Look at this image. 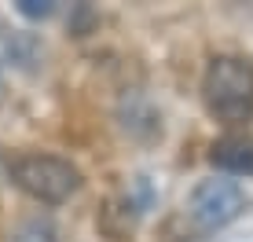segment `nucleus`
Masks as SVG:
<instances>
[{"instance_id": "obj_4", "label": "nucleus", "mask_w": 253, "mask_h": 242, "mask_svg": "<svg viewBox=\"0 0 253 242\" xmlns=\"http://www.w3.org/2000/svg\"><path fill=\"white\" fill-rule=\"evenodd\" d=\"M213 165L228 172H253V136H224L213 143Z\"/></svg>"}, {"instance_id": "obj_1", "label": "nucleus", "mask_w": 253, "mask_h": 242, "mask_svg": "<svg viewBox=\"0 0 253 242\" xmlns=\"http://www.w3.org/2000/svg\"><path fill=\"white\" fill-rule=\"evenodd\" d=\"M206 107L220 121H250L253 118V63L239 55H216L202 81Z\"/></svg>"}, {"instance_id": "obj_5", "label": "nucleus", "mask_w": 253, "mask_h": 242, "mask_svg": "<svg viewBox=\"0 0 253 242\" xmlns=\"http://www.w3.org/2000/svg\"><path fill=\"white\" fill-rule=\"evenodd\" d=\"M19 11L26 19H48L55 11V0H19Z\"/></svg>"}, {"instance_id": "obj_3", "label": "nucleus", "mask_w": 253, "mask_h": 242, "mask_svg": "<svg viewBox=\"0 0 253 242\" xmlns=\"http://www.w3.org/2000/svg\"><path fill=\"white\" fill-rule=\"evenodd\" d=\"M246 195L235 180H202L191 191V217L202 228H224L242 213Z\"/></svg>"}, {"instance_id": "obj_2", "label": "nucleus", "mask_w": 253, "mask_h": 242, "mask_svg": "<svg viewBox=\"0 0 253 242\" xmlns=\"http://www.w3.org/2000/svg\"><path fill=\"white\" fill-rule=\"evenodd\" d=\"M11 180L19 191H26L37 202H48V205L66 202L81 187V172L66 158H55V154H22V158H15Z\"/></svg>"}, {"instance_id": "obj_6", "label": "nucleus", "mask_w": 253, "mask_h": 242, "mask_svg": "<svg viewBox=\"0 0 253 242\" xmlns=\"http://www.w3.org/2000/svg\"><path fill=\"white\" fill-rule=\"evenodd\" d=\"M19 242H55V235H51L48 224H30V228H22Z\"/></svg>"}]
</instances>
